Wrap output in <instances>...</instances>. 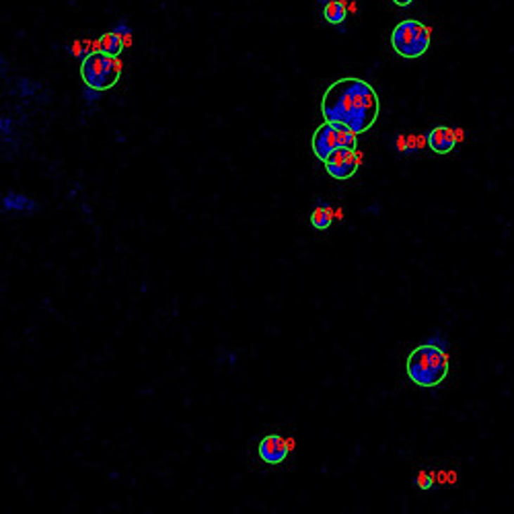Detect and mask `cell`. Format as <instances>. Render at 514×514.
I'll return each mask as SVG.
<instances>
[{
    "mask_svg": "<svg viewBox=\"0 0 514 514\" xmlns=\"http://www.w3.org/2000/svg\"><path fill=\"white\" fill-rule=\"evenodd\" d=\"M380 103L373 84L362 79L335 81L323 95L321 113L325 122L344 124L356 134L368 132L379 117Z\"/></svg>",
    "mask_w": 514,
    "mask_h": 514,
    "instance_id": "1",
    "label": "cell"
},
{
    "mask_svg": "<svg viewBox=\"0 0 514 514\" xmlns=\"http://www.w3.org/2000/svg\"><path fill=\"white\" fill-rule=\"evenodd\" d=\"M407 377L418 387H438L449 375V342L436 333L407 356Z\"/></svg>",
    "mask_w": 514,
    "mask_h": 514,
    "instance_id": "2",
    "label": "cell"
},
{
    "mask_svg": "<svg viewBox=\"0 0 514 514\" xmlns=\"http://www.w3.org/2000/svg\"><path fill=\"white\" fill-rule=\"evenodd\" d=\"M81 77L84 84L93 91H108L115 86L122 77V64L117 58L99 52H91L82 60Z\"/></svg>",
    "mask_w": 514,
    "mask_h": 514,
    "instance_id": "3",
    "label": "cell"
},
{
    "mask_svg": "<svg viewBox=\"0 0 514 514\" xmlns=\"http://www.w3.org/2000/svg\"><path fill=\"white\" fill-rule=\"evenodd\" d=\"M430 37H432V31L426 27L424 23L407 19V21H401L397 27L393 29L391 46L401 58L411 60V58H420V56L428 52Z\"/></svg>",
    "mask_w": 514,
    "mask_h": 514,
    "instance_id": "4",
    "label": "cell"
},
{
    "mask_svg": "<svg viewBox=\"0 0 514 514\" xmlns=\"http://www.w3.org/2000/svg\"><path fill=\"white\" fill-rule=\"evenodd\" d=\"M338 148H342V138H340V124L325 122L323 126L317 128L313 134V153L319 161H327Z\"/></svg>",
    "mask_w": 514,
    "mask_h": 514,
    "instance_id": "5",
    "label": "cell"
},
{
    "mask_svg": "<svg viewBox=\"0 0 514 514\" xmlns=\"http://www.w3.org/2000/svg\"><path fill=\"white\" fill-rule=\"evenodd\" d=\"M358 153L356 148H338L327 161H325V169L333 179L346 181L354 177V173L358 171Z\"/></svg>",
    "mask_w": 514,
    "mask_h": 514,
    "instance_id": "6",
    "label": "cell"
},
{
    "mask_svg": "<svg viewBox=\"0 0 514 514\" xmlns=\"http://www.w3.org/2000/svg\"><path fill=\"white\" fill-rule=\"evenodd\" d=\"M290 453V442L278 434H270V436H264L259 446H257V455L259 459L268 465H280L284 463L286 457Z\"/></svg>",
    "mask_w": 514,
    "mask_h": 514,
    "instance_id": "7",
    "label": "cell"
},
{
    "mask_svg": "<svg viewBox=\"0 0 514 514\" xmlns=\"http://www.w3.org/2000/svg\"><path fill=\"white\" fill-rule=\"evenodd\" d=\"M455 142H457L455 130H451L446 126H438L428 132V146L436 155H449L455 148Z\"/></svg>",
    "mask_w": 514,
    "mask_h": 514,
    "instance_id": "8",
    "label": "cell"
},
{
    "mask_svg": "<svg viewBox=\"0 0 514 514\" xmlns=\"http://www.w3.org/2000/svg\"><path fill=\"white\" fill-rule=\"evenodd\" d=\"M2 208L4 210H13V212H35L37 204L33 200H29L27 195H21V193H15V191H8L2 200Z\"/></svg>",
    "mask_w": 514,
    "mask_h": 514,
    "instance_id": "9",
    "label": "cell"
},
{
    "mask_svg": "<svg viewBox=\"0 0 514 514\" xmlns=\"http://www.w3.org/2000/svg\"><path fill=\"white\" fill-rule=\"evenodd\" d=\"M124 48H126V39H124L120 33H115V31L105 33V35L101 37V41H99V50H101L103 54L113 56V58H117V56L122 54Z\"/></svg>",
    "mask_w": 514,
    "mask_h": 514,
    "instance_id": "10",
    "label": "cell"
},
{
    "mask_svg": "<svg viewBox=\"0 0 514 514\" xmlns=\"http://www.w3.org/2000/svg\"><path fill=\"white\" fill-rule=\"evenodd\" d=\"M346 15H348V8H346V4H344L342 0H329V2L325 4L323 17L327 19V23H331V25H340V23H344Z\"/></svg>",
    "mask_w": 514,
    "mask_h": 514,
    "instance_id": "11",
    "label": "cell"
},
{
    "mask_svg": "<svg viewBox=\"0 0 514 514\" xmlns=\"http://www.w3.org/2000/svg\"><path fill=\"white\" fill-rule=\"evenodd\" d=\"M331 222H333V212H331L329 206H319V208L313 210V214H311V224H313V229L325 231V229L331 226Z\"/></svg>",
    "mask_w": 514,
    "mask_h": 514,
    "instance_id": "12",
    "label": "cell"
},
{
    "mask_svg": "<svg viewBox=\"0 0 514 514\" xmlns=\"http://www.w3.org/2000/svg\"><path fill=\"white\" fill-rule=\"evenodd\" d=\"M434 484V477L430 475V473H426V471H422L420 473V477H418V487L420 489H430Z\"/></svg>",
    "mask_w": 514,
    "mask_h": 514,
    "instance_id": "13",
    "label": "cell"
},
{
    "mask_svg": "<svg viewBox=\"0 0 514 514\" xmlns=\"http://www.w3.org/2000/svg\"><path fill=\"white\" fill-rule=\"evenodd\" d=\"M395 4H399V6H407V4H411L413 0H393Z\"/></svg>",
    "mask_w": 514,
    "mask_h": 514,
    "instance_id": "14",
    "label": "cell"
}]
</instances>
